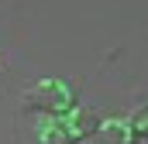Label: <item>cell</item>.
I'll return each instance as SVG.
<instances>
[{"instance_id": "obj_1", "label": "cell", "mask_w": 148, "mask_h": 144, "mask_svg": "<svg viewBox=\"0 0 148 144\" xmlns=\"http://www.w3.org/2000/svg\"><path fill=\"white\" fill-rule=\"evenodd\" d=\"M21 103L28 110H38L45 117H66L69 110L76 107V89L66 82V79H55V75H45L31 82L21 96Z\"/></svg>"}, {"instance_id": "obj_2", "label": "cell", "mask_w": 148, "mask_h": 144, "mask_svg": "<svg viewBox=\"0 0 148 144\" xmlns=\"http://www.w3.org/2000/svg\"><path fill=\"white\" fill-rule=\"evenodd\" d=\"M90 144H134V130H131L127 117H107L93 130Z\"/></svg>"}, {"instance_id": "obj_3", "label": "cell", "mask_w": 148, "mask_h": 144, "mask_svg": "<svg viewBox=\"0 0 148 144\" xmlns=\"http://www.w3.org/2000/svg\"><path fill=\"white\" fill-rule=\"evenodd\" d=\"M62 120H66V130H69V137H73V141H90V137H93V130L100 127V120H103V117H100L97 110H90V107H83V110L73 107Z\"/></svg>"}, {"instance_id": "obj_4", "label": "cell", "mask_w": 148, "mask_h": 144, "mask_svg": "<svg viewBox=\"0 0 148 144\" xmlns=\"http://www.w3.org/2000/svg\"><path fill=\"white\" fill-rule=\"evenodd\" d=\"M35 144H76V141L69 137L62 117H45L35 127Z\"/></svg>"}, {"instance_id": "obj_5", "label": "cell", "mask_w": 148, "mask_h": 144, "mask_svg": "<svg viewBox=\"0 0 148 144\" xmlns=\"http://www.w3.org/2000/svg\"><path fill=\"white\" fill-rule=\"evenodd\" d=\"M127 124H131L134 137H148V107H138L131 117H127Z\"/></svg>"}]
</instances>
